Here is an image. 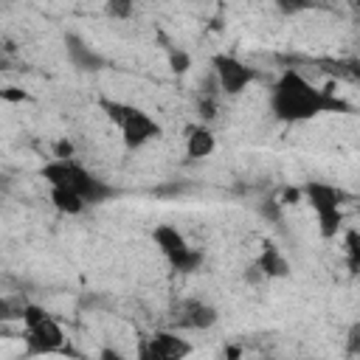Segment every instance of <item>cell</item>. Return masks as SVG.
Returning <instances> with one entry per match:
<instances>
[{"label":"cell","instance_id":"obj_1","mask_svg":"<svg viewBox=\"0 0 360 360\" xmlns=\"http://www.w3.org/2000/svg\"><path fill=\"white\" fill-rule=\"evenodd\" d=\"M270 112L284 124H304L323 112H349L332 87H315L301 70L287 68L270 87Z\"/></svg>","mask_w":360,"mask_h":360},{"label":"cell","instance_id":"obj_2","mask_svg":"<svg viewBox=\"0 0 360 360\" xmlns=\"http://www.w3.org/2000/svg\"><path fill=\"white\" fill-rule=\"evenodd\" d=\"M42 180L48 186H65V188H76L87 205H98L107 197H112V186L104 183L98 174L87 172L76 158H53L39 169Z\"/></svg>","mask_w":360,"mask_h":360},{"label":"cell","instance_id":"obj_3","mask_svg":"<svg viewBox=\"0 0 360 360\" xmlns=\"http://www.w3.org/2000/svg\"><path fill=\"white\" fill-rule=\"evenodd\" d=\"M304 202L315 211V219H318V231L323 239H335L343 228V191L335 188L332 183H323V180H307L304 186Z\"/></svg>","mask_w":360,"mask_h":360},{"label":"cell","instance_id":"obj_4","mask_svg":"<svg viewBox=\"0 0 360 360\" xmlns=\"http://www.w3.org/2000/svg\"><path fill=\"white\" fill-rule=\"evenodd\" d=\"M152 242L166 256V262L172 264V270H177V273H197L202 267V259H205L202 250L200 248H191L186 242V236L174 225H158L152 231Z\"/></svg>","mask_w":360,"mask_h":360},{"label":"cell","instance_id":"obj_5","mask_svg":"<svg viewBox=\"0 0 360 360\" xmlns=\"http://www.w3.org/2000/svg\"><path fill=\"white\" fill-rule=\"evenodd\" d=\"M211 73L217 76L222 96H239L242 90H248L256 82V68H250L248 62H242L233 53H214Z\"/></svg>","mask_w":360,"mask_h":360},{"label":"cell","instance_id":"obj_6","mask_svg":"<svg viewBox=\"0 0 360 360\" xmlns=\"http://www.w3.org/2000/svg\"><path fill=\"white\" fill-rule=\"evenodd\" d=\"M118 129H121V141H124L127 149H141V146H146L149 141H155V138L163 135V127H160L146 110L132 107V104L127 107L124 121L118 124Z\"/></svg>","mask_w":360,"mask_h":360},{"label":"cell","instance_id":"obj_7","mask_svg":"<svg viewBox=\"0 0 360 360\" xmlns=\"http://www.w3.org/2000/svg\"><path fill=\"white\" fill-rule=\"evenodd\" d=\"M53 352H68V349H65V332L59 321L48 315L37 326L25 329V354L37 357V354H53Z\"/></svg>","mask_w":360,"mask_h":360},{"label":"cell","instance_id":"obj_8","mask_svg":"<svg viewBox=\"0 0 360 360\" xmlns=\"http://www.w3.org/2000/svg\"><path fill=\"white\" fill-rule=\"evenodd\" d=\"M138 354L143 360H180V357L191 354V343L172 329H158L152 338H146L141 343Z\"/></svg>","mask_w":360,"mask_h":360},{"label":"cell","instance_id":"obj_9","mask_svg":"<svg viewBox=\"0 0 360 360\" xmlns=\"http://www.w3.org/2000/svg\"><path fill=\"white\" fill-rule=\"evenodd\" d=\"M174 326L180 329H211L217 323V309L208 304V301H200V298H186L180 301L174 309Z\"/></svg>","mask_w":360,"mask_h":360},{"label":"cell","instance_id":"obj_10","mask_svg":"<svg viewBox=\"0 0 360 360\" xmlns=\"http://www.w3.org/2000/svg\"><path fill=\"white\" fill-rule=\"evenodd\" d=\"M65 53H68V62L73 68L84 70V73H96V70H101L107 65V59L98 51H93L79 34H68L65 37Z\"/></svg>","mask_w":360,"mask_h":360},{"label":"cell","instance_id":"obj_11","mask_svg":"<svg viewBox=\"0 0 360 360\" xmlns=\"http://www.w3.org/2000/svg\"><path fill=\"white\" fill-rule=\"evenodd\" d=\"M217 149V135L211 132L208 124H194L186 129V155L194 158V160H202V158H211Z\"/></svg>","mask_w":360,"mask_h":360},{"label":"cell","instance_id":"obj_12","mask_svg":"<svg viewBox=\"0 0 360 360\" xmlns=\"http://www.w3.org/2000/svg\"><path fill=\"white\" fill-rule=\"evenodd\" d=\"M256 264L264 273V278H287L290 276V262H287V256L273 242H264L262 245V253H259Z\"/></svg>","mask_w":360,"mask_h":360},{"label":"cell","instance_id":"obj_13","mask_svg":"<svg viewBox=\"0 0 360 360\" xmlns=\"http://www.w3.org/2000/svg\"><path fill=\"white\" fill-rule=\"evenodd\" d=\"M51 205L59 211V214H68V217H76L87 208V200L76 191V188H65V186H51Z\"/></svg>","mask_w":360,"mask_h":360},{"label":"cell","instance_id":"obj_14","mask_svg":"<svg viewBox=\"0 0 360 360\" xmlns=\"http://www.w3.org/2000/svg\"><path fill=\"white\" fill-rule=\"evenodd\" d=\"M343 250H346V262H349L352 273H360V231L357 228H346Z\"/></svg>","mask_w":360,"mask_h":360},{"label":"cell","instance_id":"obj_15","mask_svg":"<svg viewBox=\"0 0 360 360\" xmlns=\"http://www.w3.org/2000/svg\"><path fill=\"white\" fill-rule=\"evenodd\" d=\"M191 65H194V59H191L188 51H183V48H172V51H169V70H172L174 76L188 73Z\"/></svg>","mask_w":360,"mask_h":360},{"label":"cell","instance_id":"obj_16","mask_svg":"<svg viewBox=\"0 0 360 360\" xmlns=\"http://www.w3.org/2000/svg\"><path fill=\"white\" fill-rule=\"evenodd\" d=\"M51 312L45 309V307H39V304H22V309H20V321H22V329H28V326H37L39 321H45Z\"/></svg>","mask_w":360,"mask_h":360},{"label":"cell","instance_id":"obj_17","mask_svg":"<svg viewBox=\"0 0 360 360\" xmlns=\"http://www.w3.org/2000/svg\"><path fill=\"white\" fill-rule=\"evenodd\" d=\"M104 11L112 20H129L135 11V0H104Z\"/></svg>","mask_w":360,"mask_h":360},{"label":"cell","instance_id":"obj_18","mask_svg":"<svg viewBox=\"0 0 360 360\" xmlns=\"http://www.w3.org/2000/svg\"><path fill=\"white\" fill-rule=\"evenodd\" d=\"M273 3L284 17H298L315 6V0H273Z\"/></svg>","mask_w":360,"mask_h":360},{"label":"cell","instance_id":"obj_19","mask_svg":"<svg viewBox=\"0 0 360 360\" xmlns=\"http://www.w3.org/2000/svg\"><path fill=\"white\" fill-rule=\"evenodd\" d=\"M98 104H101L104 115H107V118H110L115 127L124 121V112H127V107H129V104H124V101H110V98H101Z\"/></svg>","mask_w":360,"mask_h":360},{"label":"cell","instance_id":"obj_20","mask_svg":"<svg viewBox=\"0 0 360 360\" xmlns=\"http://www.w3.org/2000/svg\"><path fill=\"white\" fill-rule=\"evenodd\" d=\"M197 110H200V118H202V124L214 121V118H217V96H208V93H205V96L200 98Z\"/></svg>","mask_w":360,"mask_h":360},{"label":"cell","instance_id":"obj_21","mask_svg":"<svg viewBox=\"0 0 360 360\" xmlns=\"http://www.w3.org/2000/svg\"><path fill=\"white\" fill-rule=\"evenodd\" d=\"M0 98H3V101H11V104H20V101H25L28 96L22 93V87H3V90H0Z\"/></svg>","mask_w":360,"mask_h":360},{"label":"cell","instance_id":"obj_22","mask_svg":"<svg viewBox=\"0 0 360 360\" xmlns=\"http://www.w3.org/2000/svg\"><path fill=\"white\" fill-rule=\"evenodd\" d=\"M346 349H349L352 354H360V323H354V326L349 329V335H346Z\"/></svg>","mask_w":360,"mask_h":360},{"label":"cell","instance_id":"obj_23","mask_svg":"<svg viewBox=\"0 0 360 360\" xmlns=\"http://www.w3.org/2000/svg\"><path fill=\"white\" fill-rule=\"evenodd\" d=\"M53 158H73V143H70L68 138L56 141V146H53Z\"/></svg>","mask_w":360,"mask_h":360},{"label":"cell","instance_id":"obj_24","mask_svg":"<svg viewBox=\"0 0 360 360\" xmlns=\"http://www.w3.org/2000/svg\"><path fill=\"white\" fill-rule=\"evenodd\" d=\"M301 197H304V188H290V186H287V188L281 191V202H284V205H295Z\"/></svg>","mask_w":360,"mask_h":360},{"label":"cell","instance_id":"obj_25","mask_svg":"<svg viewBox=\"0 0 360 360\" xmlns=\"http://www.w3.org/2000/svg\"><path fill=\"white\" fill-rule=\"evenodd\" d=\"M101 357H112V360H118L121 354H118V352H110V349H107V352H101Z\"/></svg>","mask_w":360,"mask_h":360}]
</instances>
